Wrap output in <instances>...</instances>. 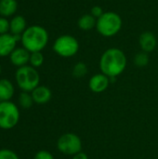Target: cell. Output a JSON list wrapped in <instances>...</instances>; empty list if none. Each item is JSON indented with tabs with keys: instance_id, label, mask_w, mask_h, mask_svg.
<instances>
[{
	"instance_id": "cell-9",
	"label": "cell",
	"mask_w": 158,
	"mask_h": 159,
	"mask_svg": "<svg viewBox=\"0 0 158 159\" xmlns=\"http://www.w3.org/2000/svg\"><path fill=\"white\" fill-rule=\"evenodd\" d=\"M139 45L142 51L150 53L154 51L157 46V39L152 32H144L139 37Z\"/></svg>"
},
{
	"instance_id": "cell-25",
	"label": "cell",
	"mask_w": 158,
	"mask_h": 159,
	"mask_svg": "<svg viewBox=\"0 0 158 159\" xmlns=\"http://www.w3.org/2000/svg\"><path fill=\"white\" fill-rule=\"evenodd\" d=\"M72 159H88V157L87 154H85L83 152H80V153L74 155Z\"/></svg>"
},
{
	"instance_id": "cell-11",
	"label": "cell",
	"mask_w": 158,
	"mask_h": 159,
	"mask_svg": "<svg viewBox=\"0 0 158 159\" xmlns=\"http://www.w3.org/2000/svg\"><path fill=\"white\" fill-rule=\"evenodd\" d=\"M17 40L13 34H5L0 35V57H6L15 49Z\"/></svg>"
},
{
	"instance_id": "cell-12",
	"label": "cell",
	"mask_w": 158,
	"mask_h": 159,
	"mask_svg": "<svg viewBox=\"0 0 158 159\" xmlns=\"http://www.w3.org/2000/svg\"><path fill=\"white\" fill-rule=\"evenodd\" d=\"M31 94L34 102L38 104H45L48 102L52 97L51 90L46 86H38L31 92Z\"/></svg>"
},
{
	"instance_id": "cell-3",
	"label": "cell",
	"mask_w": 158,
	"mask_h": 159,
	"mask_svg": "<svg viewBox=\"0 0 158 159\" xmlns=\"http://www.w3.org/2000/svg\"><path fill=\"white\" fill-rule=\"evenodd\" d=\"M122 23L123 21L119 14L114 11H106L97 19L96 29L102 36L112 37L119 33Z\"/></svg>"
},
{
	"instance_id": "cell-14",
	"label": "cell",
	"mask_w": 158,
	"mask_h": 159,
	"mask_svg": "<svg viewBox=\"0 0 158 159\" xmlns=\"http://www.w3.org/2000/svg\"><path fill=\"white\" fill-rule=\"evenodd\" d=\"M10 32L12 34H20L21 35L24 31L27 29L26 28V20L22 16H15L11 20H10Z\"/></svg>"
},
{
	"instance_id": "cell-16",
	"label": "cell",
	"mask_w": 158,
	"mask_h": 159,
	"mask_svg": "<svg viewBox=\"0 0 158 159\" xmlns=\"http://www.w3.org/2000/svg\"><path fill=\"white\" fill-rule=\"evenodd\" d=\"M97 19L94 18L91 14L82 15L77 21V25L82 31H89L93 28H96Z\"/></svg>"
},
{
	"instance_id": "cell-18",
	"label": "cell",
	"mask_w": 158,
	"mask_h": 159,
	"mask_svg": "<svg viewBox=\"0 0 158 159\" xmlns=\"http://www.w3.org/2000/svg\"><path fill=\"white\" fill-rule=\"evenodd\" d=\"M34 100L32 97V94H30L29 92H21L19 96V103L20 105L23 108V109H29L30 107H32L33 103H34Z\"/></svg>"
},
{
	"instance_id": "cell-23",
	"label": "cell",
	"mask_w": 158,
	"mask_h": 159,
	"mask_svg": "<svg viewBox=\"0 0 158 159\" xmlns=\"http://www.w3.org/2000/svg\"><path fill=\"white\" fill-rule=\"evenodd\" d=\"M34 159H54V157L51 153L46 150H41L37 152L34 156Z\"/></svg>"
},
{
	"instance_id": "cell-17",
	"label": "cell",
	"mask_w": 158,
	"mask_h": 159,
	"mask_svg": "<svg viewBox=\"0 0 158 159\" xmlns=\"http://www.w3.org/2000/svg\"><path fill=\"white\" fill-rule=\"evenodd\" d=\"M149 61H150L149 55H148V53H146L144 51H141V52L137 53L134 57V64L140 68L147 66Z\"/></svg>"
},
{
	"instance_id": "cell-26",
	"label": "cell",
	"mask_w": 158,
	"mask_h": 159,
	"mask_svg": "<svg viewBox=\"0 0 158 159\" xmlns=\"http://www.w3.org/2000/svg\"><path fill=\"white\" fill-rule=\"evenodd\" d=\"M0 74H1V66H0Z\"/></svg>"
},
{
	"instance_id": "cell-21",
	"label": "cell",
	"mask_w": 158,
	"mask_h": 159,
	"mask_svg": "<svg viewBox=\"0 0 158 159\" xmlns=\"http://www.w3.org/2000/svg\"><path fill=\"white\" fill-rule=\"evenodd\" d=\"M0 159H19V157L9 149H2L0 150Z\"/></svg>"
},
{
	"instance_id": "cell-15",
	"label": "cell",
	"mask_w": 158,
	"mask_h": 159,
	"mask_svg": "<svg viewBox=\"0 0 158 159\" xmlns=\"http://www.w3.org/2000/svg\"><path fill=\"white\" fill-rule=\"evenodd\" d=\"M18 3L16 0H0V15L8 17L17 11Z\"/></svg>"
},
{
	"instance_id": "cell-20",
	"label": "cell",
	"mask_w": 158,
	"mask_h": 159,
	"mask_svg": "<svg viewBox=\"0 0 158 159\" xmlns=\"http://www.w3.org/2000/svg\"><path fill=\"white\" fill-rule=\"evenodd\" d=\"M29 62L31 63V66H33L34 68L40 67L43 64V62H44V56L41 53V51L31 53L30 61Z\"/></svg>"
},
{
	"instance_id": "cell-6",
	"label": "cell",
	"mask_w": 158,
	"mask_h": 159,
	"mask_svg": "<svg viewBox=\"0 0 158 159\" xmlns=\"http://www.w3.org/2000/svg\"><path fill=\"white\" fill-rule=\"evenodd\" d=\"M53 50L56 54L63 58L74 56L79 50V43L75 37L71 34H63L59 36L54 44Z\"/></svg>"
},
{
	"instance_id": "cell-7",
	"label": "cell",
	"mask_w": 158,
	"mask_h": 159,
	"mask_svg": "<svg viewBox=\"0 0 158 159\" xmlns=\"http://www.w3.org/2000/svg\"><path fill=\"white\" fill-rule=\"evenodd\" d=\"M57 148L61 154L74 157L82 152V141L74 133H65L58 139Z\"/></svg>"
},
{
	"instance_id": "cell-10",
	"label": "cell",
	"mask_w": 158,
	"mask_h": 159,
	"mask_svg": "<svg viewBox=\"0 0 158 159\" xmlns=\"http://www.w3.org/2000/svg\"><path fill=\"white\" fill-rule=\"evenodd\" d=\"M30 56L31 53L24 48H15L12 53L9 55L10 61L13 65L18 67L25 66L30 61Z\"/></svg>"
},
{
	"instance_id": "cell-24",
	"label": "cell",
	"mask_w": 158,
	"mask_h": 159,
	"mask_svg": "<svg viewBox=\"0 0 158 159\" xmlns=\"http://www.w3.org/2000/svg\"><path fill=\"white\" fill-rule=\"evenodd\" d=\"M103 13H104V11H103L102 7L100 6H94L90 10V14L96 19H99Z\"/></svg>"
},
{
	"instance_id": "cell-1",
	"label": "cell",
	"mask_w": 158,
	"mask_h": 159,
	"mask_svg": "<svg viewBox=\"0 0 158 159\" xmlns=\"http://www.w3.org/2000/svg\"><path fill=\"white\" fill-rule=\"evenodd\" d=\"M127 63L124 51L117 48H111L102 53L100 59V69L109 78H115L125 71Z\"/></svg>"
},
{
	"instance_id": "cell-4",
	"label": "cell",
	"mask_w": 158,
	"mask_h": 159,
	"mask_svg": "<svg viewBox=\"0 0 158 159\" xmlns=\"http://www.w3.org/2000/svg\"><path fill=\"white\" fill-rule=\"evenodd\" d=\"M16 82L19 88L25 92H32L39 86L40 76L38 72L33 66L19 67L15 75Z\"/></svg>"
},
{
	"instance_id": "cell-22",
	"label": "cell",
	"mask_w": 158,
	"mask_h": 159,
	"mask_svg": "<svg viewBox=\"0 0 158 159\" xmlns=\"http://www.w3.org/2000/svg\"><path fill=\"white\" fill-rule=\"evenodd\" d=\"M10 30V23L9 21L5 18H0V35L7 34V32Z\"/></svg>"
},
{
	"instance_id": "cell-19",
	"label": "cell",
	"mask_w": 158,
	"mask_h": 159,
	"mask_svg": "<svg viewBox=\"0 0 158 159\" xmlns=\"http://www.w3.org/2000/svg\"><path fill=\"white\" fill-rule=\"evenodd\" d=\"M72 74H73V76L75 78L84 77L88 74V66L86 65V63L79 61L76 64H74L73 71H72Z\"/></svg>"
},
{
	"instance_id": "cell-8",
	"label": "cell",
	"mask_w": 158,
	"mask_h": 159,
	"mask_svg": "<svg viewBox=\"0 0 158 159\" xmlns=\"http://www.w3.org/2000/svg\"><path fill=\"white\" fill-rule=\"evenodd\" d=\"M110 85V78L104 74H96L92 75L88 82L90 90L94 93H102L105 91Z\"/></svg>"
},
{
	"instance_id": "cell-13",
	"label": "cell",
	"mask_w": 158,
	"mask_h": 159,
	"mask_svg": "<svg viewBox=\"0 0 158 159\" xmlns=\"http://www.w3.org/2000/svg\"><path fill=\"white\" fill-rule=\"evenodd\" d=\"M14 95V87L7 79H0V102L9 101Z\"/></svg>"
},
{
	"instance_id": "cell-5",
	"label": "cell",
	"mask_w": 158,
	"mask_h": 159,
	"mask_svg": "<svg viewBox=\"0 0 158 159\" xmlns=\"http://www.w3.org/2000/svg\"><path fill=\"white\" fill-rule=\"evenodd\" d=\"M20 120V111L10 101L0 102V129H11Z\"/></svg>"
},
{
	"instance_id": "cell-2",
	"label": "cell",
	"mask_w": 158,
	"mask_h": 159,
	"mask_svg": "<svg viewBox=\"0 0 158 159\" xmlns=\"http://www.w3.org/2000/svg\"><path fill=\"white\" fill-rule=\"evenodd\" d=\"M21 43L30 53L43 50L48 42L47 31L39 25L28 27L21 34Z\"/></svg>"
}]
</instances>
